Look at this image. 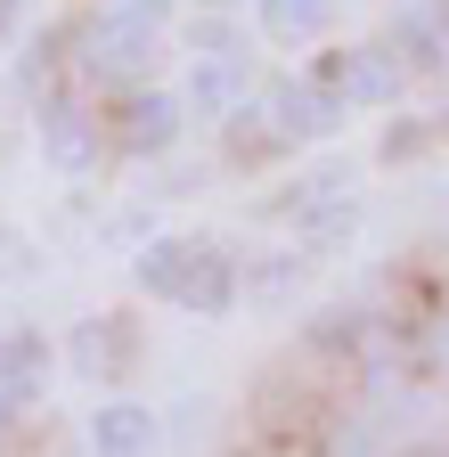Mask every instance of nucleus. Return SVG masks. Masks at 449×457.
<instances>
[{
  "mask_svg": "<svg viewBox=\"0 0 449 457\" xmlns=\"http://www.w3.org/2000/svg\"><path fill=\"white\" fill-rule=\"evenodd\" d=\"M180 106H188V98H163V90L131 98V123H123V147H139V155L172 147V139H180Z\"/></svg>",
  "mask_w": 449,
  "mask_h": 457,
  "instance_id": "9d476101",
  "label": "nucleus"
},
{
  "mask_svg": "<svg viewBox=\"0 0 449 457\" xmlns=\"http://www.w3.org/2000/svg\"><path fill=\"white\" fill-rule=\"evenodd\" d=\"M188 245H196V237H155V245L139 253V286H147V295H163V286H172V278H180V262H188Z\"/></svg>",
  "mask_w": 449,
  "mask_h": 457,
  "instance_id": "9b49d317",
  "label": "nucleus"
},
{
  "mask_svg": "<svg viewBox=\"0 0 449 457\" xmlns=\"http://www.w3.org/2000/svg\"><path fill=\"white\" fill-rule=\"evenodd\" d=\"M262 114H270V147H295V139H319V131L344 123V106L319 90V74L311 82H270L262 90Z\"/></svg>",
  "mask_w": 449,
  "mask_h": 457,
  "instance_id": "7ed1b4c3",
  "label": "nucleus"
},
{
  "mask_svg": "<svg viewBox=\"0 0 449 457\" xmlns=\"http://www.w3.org/2000/svg\"><path fill=\"white\" fill-rule=\"evenodd\" d=\"M425 360H433V368H449V335H441V343H425Z\"/></svg>",
  "mask_w": 449,
  "mask_h": 457,
  "instance_id": "4468645a",
  "label": "nucleus"
},
{
  "mask_svg": "<svg viewBox=\"0 0 449 457\" xmlns=\"http://www.w3.org/2000/svg\"><path fill=\"white\" fill-rule=\"evenodd\" d=\"M327 25H335L327 0H262V33H270L278 49H303V41H319Z\"/></svg>",
  "mask_w": 449,
  "mask_h": 457,
  "instance_id": "1a4fd4ad",
  "label": "nucleus"
},
{
  "mask_svg": "<svg viewBox=\"0 0 449 457\" xmlns=\"http://www.w3.org/2000/svg\"><path fill=\"white\" fill-rule=\"evenodd\" d=\"M163 41V0H106L90 17V74H139Z\"/></svg>",
  "mask_w": 449,
  "mask_h": 457,
  "instance_id": "f257e3e1",
  "label": "nucleus"
},
{
  "mask_svg": "<svg viewBox=\"0 0 449 457\" xmlns=\"http://www.w3.org/2000/svg\"><path fill=\"white\" fill-rule=\"evenodd\" d=\"M41 368H49V352L33 335H0V425H9L25 400H33V384H41Z\"/></svg>",
  "mask_w": 449,
  "mask_h": 457,
  "instance_id": "6e6552de",
  "label": "nucleus"
},
{
  "mask_svg": "<svg viewBox=\"0 0 449 457\" xmlns=\"http://www.w3.org/2000/svg\"><path fill=\"white\" fill-rule=\"evenodd\" d=\"M90 441H98V449H115V457H139V449L163 441V417L139 409V400H106V409L90 417Z\"/></svg>",
  "mask_w": 449,
  "mask_h": 457,
  "instance_id": "423d86ee",
  "label": "nucleus"
},
{
  "mask_svg": "<svg viewBox=\"0 0 449 457\" xmlns=\"http://www.w3.org/2000/svg\"><path fill=\"white\" fill-rule=\"evenodd\" d=\"M163 303H172V311H196V319H220V311H229L237 303V262L229 253H220V245H188V262H180V278L172 286H163Z\"/></svg>",
  "mask_w": 449,
  "mask_h": 457,
  "instance_id": "20e7f679",
  "label": "nucleus"
},
{
  "mask_svg": "<svg viewBox=\"0 0 449 457\" xmlns=\"http://www.w3.org/2000/svg\"><path fill=\"white\" fill-rule=\"evenodd\" d=\"M245 90H254V57H245V49H220V57H196V74H188L180 98L204 106V114H237Z\"/></svg>",
  "mask_w": 449,
  "mask_h": 457,
  "instance_id": "39448f33",
  "label": "nucleus"
},
{
  "mask_svg": "<svg viewBox=\"0 0 449 457\" xmlns=\"http://www.w3.org/2000/svg\"><path fill=\"white\" fill-rule=\"evenodd\" d=\"M41 155L58 163V171H90V155H98L90 114L82 106H41Z\"/></svg>",
  "mask_w": 449,
  "mask_h": 457,
  "instance_id": "0eeeda50",
  "label": "nucleus"
},
{
  "mask_svg": "<svg viewBox=\"0 0 449 457\" xmlns=\"http://www.w3.org/2000/svg\"><path fill=\"white\" fill-rule=\"evenodd\" d=\"M401 82H409V66H401L384 41H368V49H335L327 66H319V90L344 106V114H360V106H392V98H401Z\"/></svg>",
  "mask_w": 449,
  "mask_h": 457,
  "instance_id": "f03ea898",
  "label": "nucleus"
},
{
  "mask_svg": "<svg viewBox=\"0 0 449 457\" xmlns=\"http://www.w3.org/2000/svg\"><path fill=\"white\" fill-rule=\"evenodd\" d=\"M401 41H409L417 66H425V57H441V9H425V0H417V9L401 17Z\"/></svg>",
  "mask_w": 449,
  "mask_h": 457,
  "instance_id": "f8f14e48",
  "label": "nucleus"
},
{
  "mask_svg": "<svg viewBox=\"0 0 449 457\" xmlns=\"http://www.w3.org/2000/svg\"><path fill=\"white\" fill-rule=\"evenodd\" d=\"M0 9H9V0H0Z\"/></svg>",
  "mask_w": 449,
  "mask_h": 457,
  "instance_id": "2eb2a0df",
  "label": "nucleus"
},
{
  "mask_svg": "<svg viewBox=\"0 0 449 457\" xmlns=\"http://www.w3.org/2000/svg\"><path fill=\"white\" fill-rule=\"evenodd\" d=\"M188 41H196V57H220V49H245L229 17H204V25H188Z\"/></svg>",
  "mask_w": 449,
  "mask_h": 457,
  "instance_id": "ddd939ff",
  "label": "nucleus"
}]
</instances>
